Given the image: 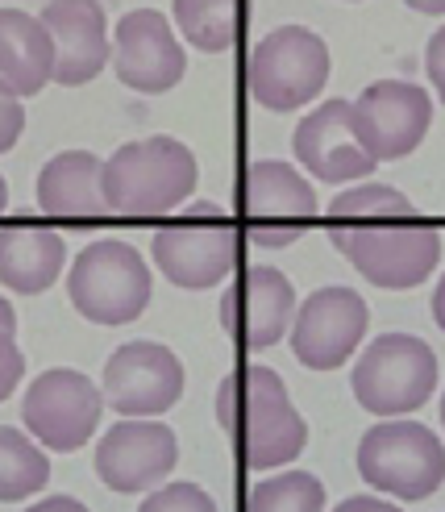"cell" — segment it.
Masks as SVG:
<instances>
[{"label": "cell", "mask_w": 445, "mask_h": 512, "mask_svg": "<svg viewBox=\"0 0 445 512\" xmlns=\"http://www.w3.org/2000/svg\"><path fill=\"white\" fill-rule=\"evenodd\" d=\"M329 242L350 267L383 292L421 288L441 263L437 225L416 213V204L391 184L362 179L337 192L329 204Z\"/></svg>", "instance_id": "1"}, {"label": "cell", "mask_w": 445, "mask_h": 512, "mask_svg": "<svg viewBox=\"0 0 445 512\" xmlns=\"http://www.w3.org/2000/svg\"><path fill=\"white\" fill-rule=\"evenodd\" d=\"M217 421L246 471H283L308 450V421L275 367L246 363L217 388Z\"/></svg>", "instance_id": "2"}, {"label": "cell", "mask_w": 445, "mask_h": 512, "mask_svg": "<svg viewBox=\"0 0 445 512\" xmlns=\"http://www.w3.org/2000/svg\"><path fill=\"white\" fill-rule=\"evenodd\" d=\"M196 155L179 138L154 134L117 146L104 159V204L121 217H171L196 192Z\"/></svg>", "instance_id": "3"}, {"label": "cell", "mask_w": 445, "mask_h": 512, "mask_svg": "<svg viewBox=\"0 0 445 512\" xmlns=\"http://www.w3.org/2000/svg\"><path fill=\"white\" fill-rule=\"evenodd\" d=\"M150 259L175 288L204 292L233 275L242 259V238L221 204L196 200L183 213H171L167 225L154 229Z\"/></svg>", "instance_id": "4"}, {"label": "cell", "mask_w": 445, "mask_h": 512, "mask_svg": "<svg viewBox=\"0 0 445 512\" xmlns=\"http://www.w3.org/2000/svg\"><path fill=\"white\" fill-rule=\"evenodd\" d=\"M437 354L416 334H379L354 354L350 392L354 400L383 421L412 417L437 392Z\"/></svg>", "instance_id": "5"}, {"label": "cell", "mask_w": 445, "mask_h": 512, "mask_svg": "<svg viewBox=\"0 0 445 512\" xmlns=\"http://www.w3.org/2000/svg\"><path fill=\"white\" fill-rule=\"evenodd\" d=\"M354 467L366 488L400 504L429 500L445 483V446L441 438L412 417L379 421L358 438Z\"/></svg>", "instance_id": "6"}, {"label": "cell", "mask_w": 445, "mask_h": 512, "mask_svg": "<svg viewBox=\"0 0 445 512\" xmlns=\"http://www.w3.org/2000/svg\"><path fill=\"white\" fill-rule=\"evenodd\" d=\"M150 292H154V279L146 259L138 254V246H129L121 238L88 242L67 267L71 309L104 329L138 321L150 304Z\"/></svg>", "instance_id": "7"}, {"label": "cell", "mask_w": 445, "mask_h": 512, "mask_svg": "<svg viewBox=\"0 0 445 512\" xmlns=\"http://www.w3.org/2000/svg\"><path fill=\"white\" fill-rule=\"evenodd\" d=\"M329 46L308 25H279L258 38L246 59V92L271 113H296L312 105L329 84Z\"/></svg>", "instance_id": "8"}, {"label": "cell", "mask_w": 445, "mask_h": 512, "mask_svg": "<svg viewBox=\"0 0 445 512\" xmlns=\"http://www.w3.org/2000/svg\"><path fill=\"white\" fill-rule=\"evenodd\" d=\"M100 413H104L100 383L75 367L38 371L30 388L21 392V425L42 450H59V454L84 450L100 429Z\"/></svg>", "instance_id": "9"}, {"label": "cell", "mask_w": 445, "mask_h": 512, "mask_svg": "<svg viewBox=\"0 0 445 512\" xmlns=\"http://www.w3.org/2000/svg\"><path fill=\"white\" fill-rule=\"evenodd\" d=\"M366 329H371V304L346 284H329V288L308 292L296 304L287 346H292L300 367L337 371L362 350Z\"/></svg>", "instance_id": "10"}, {"label": "cell", "mask_w": 445, "mask_h": 512, "mask_svg": "<svg viewBox=\"0 0 445 512\" xmlns=\"http://www.w3.org/2000/svg\"><path fill=\"white\" fill-rule=\"evenodd\" d=\"M183 388H188L183 363L163 342H125L109 354V363L100 371L104 408H113L121 417L159 421L183 400Z\"/></svg>", "instance_id": "11"}, {"label": "cell", "mask_w": 445, "mask_h": 512, "mask_svg": "<svg viewBox=\"0 0 445 512\" xmlns=\"http://www.w3.org/2000/svg\"><path fill=\"white\" fill-rule=\"evenodd\" d=\"M238 200L254 246H292L321 209L317 188L308 184L300 167L283 159H254L242 171Z\"/></svg>", "instance_id": "12"}, {"label": "cell", "mask_w": 445, "mask_h": 512, "mask_svg": "<svg viewBox=\"0 0 445 512\" xmlns=\"http://www.w3.org/2000/svg\"><path fill=\"white\" fill-rule=\"evenodd\" d=\"M179 463V438L163 421H142V417H121L100 433L92 467L96 479L117 496H138L154 492L171 479Z\"/></svg>", "instance_id": "13"}, {"label": "cell", "mask_w": 445, "mask_h": 512, "mask_svg": "<svg viewBox=\"0 0 445 512\" xmlns=\"http://www.w3.org/2000/svg\"><path fill=\"white\" fill-rule=\"evenodd\" d=\"M362 146L375 163L408 159L433 125V96L412 80H375L350 100Z\"/></svg>", "instance_id": "14"}, {"label": "cell", "mask_w": 445, "mask_h": 512, "mask_svg": "<svg viewBox=\"0 0 445 512\" xmlns=\"http://www.w3.org/2000/svg\"><path fill=\"white\" fill-rule=\"evenodd\" d=\"M296 288L275 267L254 263L233 275V284L221 292V329L242 350H271L287 342V329L296 317Z\"/></svg>", "instance_id": "15"}, {"label": "cell", "mask_w": 445, "mask_h": 512, "mask_svg": "<svg viewBox=\"0 0 445 512\" xmlns=\"http://www.w3.org/2000/svg\"><path fill=\"white\" fill-rule=\"evenodd\" d=\"M109 67L125 88H134L142 96H163L183 80L188 55H183L179 34L159 9H134L113 30Z\"/></svg>", "instance_id": "16"}, {"label": "cell", "mask_w": 445, "mask_h": 512, "mask_svg": "<svg viewBox=\"0 0 445 512\" xmlns=\"http://www.w3.org/2000/svg\"><path fill=\"white\" fill-rule=\"evenodd\" d=\"M292 155L300 171L321 184H362L379 167L371 150L362 146L350 100H325V105L308 109L292 130Z\"/></svg>", "instance_id": "17"}, {"label": "cell", "mask_w": 445, "mask_h": 512, "mask_svg": "<svg viewBox=\"0 0 445 512\" xmlns=\"http://www.w3.org/2000/svg\"><path fill=\"white\" fill-rule=\"evenodd\" d=\"M38 21L55 42V84L84 88L109 67L113 34L100 0H50Z\"/></svg>", "instance_id": "18"}, {"label": "cell", "mask_w": 445, "mask_h": 512, "mask_svg": "<svg viewBox=\"0 0 445 512\" xmlns=\"http://www.w3.org/2000/svg\"><path fill=\"white\" fill-rule=\"evenodd\" d=\"M67 271V242L50 225L13 221L0 225V288L17 296H38L59 284Z\"/></svg>", "instance_id": "19"}, {"label": "cell", "mask_w": 445, "mask_h": 512, "mask_svg": "<svg viewBox=\"0 0 445 512\" xmlns=\"http://www.w3.org/2000/svg\"><path fill=\"white\" fill-rule=\"evenodd\" d=\"M55 80V42L46 25L13 5H0V92L38 96Z\"/></svg>", "instance_id": "20"}, {"label": "cell", "mask_w": 445, "mask_h": 512, "mask_svg": "<svg viewBox=\"0 0 445 512\" xmlns=\"http://www.w3.org/2000/svg\"><path fill=\"white\" fill-rule=\"evenodd\" d=\"M104 159L92 150H59L38 171V209L59 221H96L104 204Z\"/></svg>", "instance_id": "21"}, {"label": "cell", "mask_w": 445, "mask_h": 512, "mask_svg": "<svg viewBox=\"0 0 445 512\" xmlns=\"http://www.w3.org/2000/svg\"><path fill=\"white\" fill-rule=\"evenodd\" d=\"M246 0H175L179 38H188L200 55H221L242 38Z\"/></svg>", "instance_id": "22"}, {"label": "cell", "mask_w": 445, "mask_h": 512, "mask_svg": "<svg viewBox=\"0 0 445 512\" xmlns=\"http://www.w3.org/2000/svg\"><path fill=\"white\" fill-rule=\"evenodd\" d=\"M50 483L46 450L17 425H0V504L34 500Z\"/></svg>", "instance_id": "23"}, {"label": "cell", "mask_w": 445, "mask_h": 512, "mask_svg": "<svg viewBox=\"0 0 445 512\" xmlns=\"http://www.w3.org/2000/svg\"><path fill=\"white\" fill-rule=\"evenodd\" d=\"M325 504V483L312 471H275L246 492V512H325Z\"/></svg>", "instance_id": "24"}, {"label": "cell", "mask_w": 445, "mask_h": 512, "mask_svg": "<svg viewBox=\"0 0 445 512\" xmlns=\"http://www.w3.org/2000/svg\"><path fill=\"white\" fill-rule=\"evenodd\" d=\"M138 512H221V508H217L213 496L200 488V483H192V479H167L163 488L146 492Z\"/></svg>", "instance_id": "25"}, {"label": "cell", "mask_w": 445, "mask_h": 512, "mask_svg": "<svg viewBox=\"0 0 445 512\" xmlns=\"http://www.w3.org/2000/svg\"><path fill=\"white\" fill-rule=\"evenodd\" d=\"M21 375H25V354H21L17 338L0 329V404H5V400L17 392Z\"/></svg>", "instance_id": "26"}, {"label": "cell", "mask_w": 445, "mask_h": 512, "mask_svg": "<svg viewBox=\"0 0 445 512\" xmlns=\"http://www.w3.org/2000/svg\"><path fill=\"white\" fill-rule=\"evenodd\" d=\"M21 130H25V105L17 96L0 92V155H9V150L17 146Z\"/></svg>", "instance_id": "27"}, {"label": "cell", "mask_w": 445, "mask_h": 512, "mask_svg": "<svg viewBox=\"0 0 445 512\" xmlns=\"http://www.w3.org/2000/svg\"><path fill=\"white\" fill-rule=\"evenodd\" d=\"M425 75H429L437 100L445 105V25L429 38V46H425Z\"/></svg>", "instance_id": "28"}, {"label": "cell", "mask_w": 445, "mask_h": 512, "mask_svg": "<svg viewBox=\"0 0 445 512\" xmlns=\"http://www.w3.org/2000/svg\"><path fill=\"white\" fill-rule=\"evenodd\" d=\"M333 512H404V508L379 492H358V496H346L342 504H333Z\"/></svg>", "instance_id": "29"}, {"label": "cell", "mask_w": 445, "mask_h": 512, "mask_svg": "<svg viewBox=\"0 0 445 512\" xmlns=\"http://www.w3.org/2000/svg\"><path fill=\"white\" fill-rule=\"evenodd\" d=\"M21 512H88V504H80L67 492H55V496H42L38 504H25Z\"/></svg>", "instance_id": "30"}, {"label": "cell", "mask_w": 445, "mask_h": 512, "mask_svg": "<svg viewBox=\"0 0 445 512\" xmlns=\"http://www.w3.org/2000/svg\"><path fill=\"white\" fill-rule=\"evenodd\" d=\"M429 309H433V321H437V329L445 334V271L437 275V284H433V300H429Z\"/></svg>", "instance_id": "31"}, {"label": "cell", "mask_w": 445, "mask_h": 512, "mask_svg": "<svg viewBox=\"0 0 445 512\" xmlns=\"http://www.w3.org/2000/svg\"><path fill=\"white\" fill-rule=\"evenodd\" d=\"M408 9H416V13H425V17H441L445 13V0H404Z\"/></svg>", "instance_id": "32"}, {"label": "cell", "mask_w": 445, "mask_h": 512, "mask_svg": "<svg viewBox=\"0 0 445 512\" xmlns=\"http://www.w3.org/2000/svg\"><path fill=\"white\" fill-rule=\"evenodd\" d=\"M0 329H5V334H17V309L5 296H0Z\"/></svg>", "instance_id": "33"}, {"label": "cell", "mask_w": 445, "mask_h": 512, "mask_svg": "<svg viewBox=\"0 0 445 512\" xmlns=\"http://www.w3.org/2000/svg\"><path fill=\"white\" fill-rule=\"evenodd\" d=\"M9 209V184H5V175H0V213Z\"/></svg>", "instance_id": "34"}, {"label": "cell", "mask_w": 445, "mask_h": 512, "mask_svg": "<svg viewBox=\"0 0 445 512\" xmlns=\"http://www.w3.org/2000/svg\"><path fill=\"white\" fill-rule=\"evenodd\" d=\"M441 429H445V392H441Z\"/></svg>", "instance_id": "35"}]
</instances>
